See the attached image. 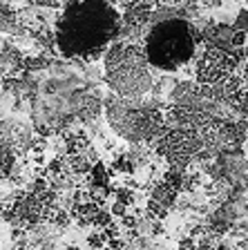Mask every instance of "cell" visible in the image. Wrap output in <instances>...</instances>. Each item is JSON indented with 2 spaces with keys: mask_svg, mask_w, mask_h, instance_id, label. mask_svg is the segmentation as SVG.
Wrapping results in <instances>:
<instances>
[{
  "mask_svg": "<svg viewBox=\"0 0 248 250\" xmlns=\"http://www.w3.org/2000/svg\"><path fill=\"white\" fill-rule=\"evenodd\" d=\"M65 250H78V248H65Z\"/></svg>",
  "mask_w": 248,
  "mask_h": 250,
  "instance_id": "ffe728a7",
  "label": "cell"
},
{
  "mask_svg": "<svg viewBox=\"0 0 248 250\" xmlns=\"http://www.w3.org/2000/svg\"><path fill=\"white\" fill-rule=\"evenodd\" d=\"M150 67L141 47L116 41L105 54V85L121 99H141L155 87Z\"/></svg>",
  "mask_w": 248,
  "mask_h": 250,
  "instance_id": "277c9868",
  "label": "cell"
},
{
  "mask_svg": "<svg viewBox=\"0 0 248 250\" xmlns=\"http://www.w3.org/2000/svg\"><path fill=\"white\" fill-rule=\"evenodd\" d=\"M36 2H38V5H49V7H61V5H58V2H56V0H36Z\"/></svg>",
  "mask_w": 248,
  "mask_h": 250,
  "instance_id": "e0dca14e",
  "label": "cell"
},
{
  "mask_svg": "<svg viewBox=\"0 0 248 250\" xmlns=\"http://www.w3.org/2000/svg\"><path fill=\"white\" fill-rule=\"evenodd\" d=\"M23 61H25V58L16 52L14 47H9L7 42L2 45V72L5 74H14L16 69H21Z\"/></svg>",
  "mask_w": 248,
  "mask_h": 250,
  "instance_id": "8fae6325",
  "label": "cell"
},
{
  "mask_svg": "<svg viewBox=\"0 0 248 250\" xmlns=\"http://www.w3.org/2000/svg\"><path fill=\"white\" fill-rule=\"evenodd\" d=\"M244 52L246 49H242L239 54H226L206 45L203 54L197 61V81H199V85H210L212 87V85H217L226 76H230L239 67Z\"/></svg>",
  "mask_w": 248,
  "mask_h": 250,
  "instance_id": "8992f818",
  "label": "cell"
},
{
  "mask_svg": "<svg viewBox=\"0 0 248 250\" xmlns=\"http://www.w3.org/2000/svg\"><path fill=\"white\" fill-rule=\"evenodd\" d=\"M152 5H145V2H135V5H130L128 11L123 16V22L125 25H132V27H143L152 21Z\"/></svg>",
  "mask_w": 248,
  "mask_h": 250,
  "instance_id": "9c48e42d",
  "label": "cell"
},
{
  "mask_svg": "<svg viewBox=\"0 0 248 250\" xmlns=\"http://www.w3.org/2000/svg\"><path fill=\"white\" fill-rule=\"evenodd\" d=\"M92 167H94V163H90L88 156L83 154V152L72 156V170L76 172V174H88V172H92Z\"/></svg>",
  "mask_w": 248,
  "mask_h": 250,
  "instance_id": "5bb4252c",
  "label": "cell"
},
{
  "mask_svg": "<svg viewBox=\"0 0 248 250\" xmlns=\"http://www.w3.org/2000/svg\"><path fill=\"white\" fill-rule=\"evenodd\" d=\"M199 41H203L202 31L177 16L150 22L143 38V52L152 67L161 72H177L195 58Z\"/></svg>",
  "mask_w": 248,
  "mask_h": 250,
  "instance_id": "3957f363",
  "label": "cell"
},
{
  "mask_svg": "<svg viewBox=\"0 0 248 250\" xmlns=\"http://www.w3.org/2000/svg\"><path fill=\"white\" fill-rule=\"evenodd\" d=\"M141 2H145V5H157L159 0H141Z\"/></svg>",
  "mask_w": 248,
  "mask_h": 250,
  "instance_id": "d6986e66",
  "label": "cell"
},
{
  "mask_svg": "<svg viewBox=\"0 0 248 250\" xmlns=\"http://www.w3.org/2000/svg\"><path fill=\"white\" fill-rule=\"evenodd\" d=\"M121 16L110 0H68L58 16L56 49L69 61H96L121 36Z\"/></svg>",
  "mask_w": 248,
  "mask_h": 250,
  "instance_id": "7a4b0ae2",
  "label": "cell"
},
{
  "mask_svg": "<svg viewBox=\"0 0 248 250\" xmlns=\"http://www.w3.org/2000/svg\"><path fill=\"white\" fill-rule=\"evenodd\" d=\"M242 78L244 81H248V61H246V65H244V69H242Z\"/></svg>",
  "mask_w": 248,
  "mask_h": 250,
  "instance_id": "ac0fdd59",
  "label": "cell"
},
{
  "mask_svg": "<svg viewBox=\"0 0 248 250\" xmlns=\"http://www.w3.org/2000/svg\"><path fill=\"white\" fill-rule=\"evenodd\" d=\"M202 36L208 47H215L219 52L239 54L244 49V47H237V42H235L237 29H235L233 25H224V22H219V25H208L206 29L202 31Z\"/></svg>",
  "mask_w": 248,
  "mask_h": 250,
  "instance_id": "52a82bcc",
  "label": "cell"
},
{
  "mask_svg": "<svg viewBox=\"0 0 248 250\" xmlns=\"http://www.w3.org/2000/svg\"><path fill=\"white\" fill-rule=\"evenodd\" d=\"M49 65H52V61L47 56H27L25 61H23V72L38 74V72H45Z\"/></svg>",
  "mask_w": 248,
  "mask_h": 250,
  "instance_id": "7c38bea8",
  "label": "cell"
},
{
  "mask_svg": "<svg viewBox=\"0 0 248 250\" xmlns=\"http://www.w3.org/2000/svg\"><path fill=\"white\" fill-rule=\"evenodd\" d=\"M108 123L119 136L130 143H152L165 134V121L157 105L141 103V99L110 96L105 101Z\"/></svg>",
  "mask_w": 248,
  "mask_h": 250,
  "instance_id": "5b68a950",
  "label": "cell"
},
{
  "mask_svg": "<svg viewBox=\"0 0 248 250\" xmlns=\"http://www.w3.org/2000/svg\"><path fill=\"white\" fill-rule=\"evenodd\" d=\"M23 96H29V112L36 132L49 136L68 130L76 121L96 119L101 92L92 74L74 62H56L45 72L23 74Z\"/></svg>",
  "mask_w": 248,
  "mask_h": 250,
  "instance_id": "6da1fadb",
  "label": "cell"
},
{
  "mask_svg": "<svg viewBox=\"0 0 248 250\" xmlns=\"http://www.w3.org/2000/svg\"><path fill=\"white\" fill-rule=\"evenodd\" d=\"M235 219H237V208H235L233 199H230V201L222 203V206L208 217V226H210L212 232L224 234L226 230H230V226L235 224Z\"/></svg>",
  "mask_w": 248,
  "mask_h": 250,
  "instance_id": "ba28073f",
  "label": "cell"
},
{
  "mask_svg": "<svg viewBox=\"0 0 248 250\" xmlns=\"http://www.w3.org/2000/svg\"><path fill=\"white\" fill-rule=\"evenodd\" d=\"M233 27H235L237 31H244V34L248 36V9H239V11H237Z\"/></svg>",
  "mask_w": 248,
  "mask_h": 250,
  "instance_id": "9a60e30c",
  "label": "cell"
},
{
  "mask_svg": "<svg viewBox=\"0 0 248 250\" xmlns=\"http://www.w3.org/2000/svg\"><path fill=\"white\" fill-rule=\"evenodd\" d=\"M177 194H179V190L177 188H172L170 183H157L155 188H152V194L150 199L155 203H159V206H163V208H170L172 203L177 201Z\"/></svg>",
  "mask_w": 248,
  "mask_h": 250,
  "instance_id": "30bf717a",
  "label": "cell"
},
{
  "mask_svg": "<svg viewBox=\"0 0 248 250\" xmlns=\"http://www.w3.org/2000/svg\"><path fill=\"white\" fill-rule=\"evenodd\" d=\"M90 188H108V174H105L103 163H94L92 172H90Z\"/></svg>",
  "mask_w": 248,
  "mask_h": 250,
  "instance_id": "4fadbf2b",
  "label": "cell"
},
{
  "mask_svg": "<svg viewBox=\"0 0 248 250\" xmlns=\"http://www.w3.org/2000/svg\"><path fill=\"white\" fill-rule=\"evenodd\" d=\"M132 201H135V199H132V192H130V190H125V188H119V190H116V203L130 206Z\"/></svg>",
  "mask_w": 248,
  "mask_h": 250,
  "instance_id": "2e32d148",
  "label": "cell"
}]
</instances>
